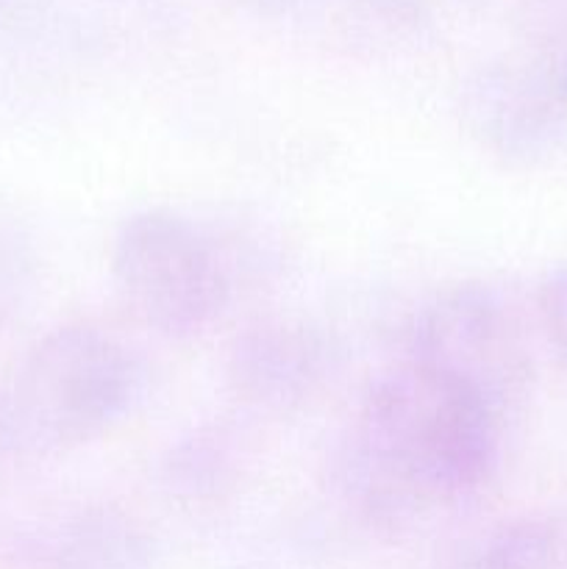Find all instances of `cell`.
Segmentation results:
<instances>
[{"label": "cell", "instance_id": "1", "mask_svg": "<svg viewBox=\"0 0 567 569\" xmlns=\"http://www.w3.org/2000/svg\"><path fill=\"white\" fill-rule=\"evenodd\" d=\"M500 422L481 398L409 359L365 395L345 459L350 495L387 528L454 509L493 476Z\"/></svg>", "mask_w": 567, "mask_h": 569}, {"label": "cell", "instance_id": "2", "mask_svg": "<svg viewBox=\"0 0 567 569\" xmlns=\"http://www.w3.org/2000/svg\"><path fill=\"white\" fill-rule=\"evenodd\" d=\"M145 392L137 356L94 326H61L26 353L9 395L20 448L64 450L131 415Z\"/></svg>", "mask_w": 567, "mask_h": 569}, {"label": "cell", "instance_id": "3", "mask_svg": "<svg viewBox=\"0 0 567 569\" xmlns=\"http://www.w3.org/2000/svg\"><path fill=\"white\" fill-rule=\"evenodd\" d=\"M111 276L128 309L167 337H192L226 309L220 259L176 211L148 209L128 217L111 248Z\"/></svg>", "mask_w": 567, "mask_h": 569}, {"label": "cell", "instance_id": "4", "mask_svg": "<svg viewBox=\"0 0 567 569\" xmlns=\"http://www.w3.org/2000/svg\"><path fill=\"white\" fill-rule=\"evenodd\" d=\"M411 361L450 378L504 420L528 392L531 356L509 306L481 283L445 289L420 311Z\"/></svg>", "mask_w": 567, "mask_h": 569}, {"label": "cell", "instance_id": "5", "mask_svg": "<svg viewBox=\"0 0 567 569\" xmlns=\"http://www.w3.org/2000/svg\"><path fill=\"white\" fill-rule=\"evenodd\" d=\"M461 117L470 137L506 164L567 161V70L528 56L493 67L465 89Z\"/></svg>", "mask_w": 567, "mask_h": 569}, {"label": "cell", "instance_id": "6", "mask_svg": "<svg viewBox=\"0 0 567 569\" xmlns=\"http://www.w3.org/2000/svg\"><path fill=\"white\" fill-rule=\"evenodd\" d=\"M328 345L300 320H267L233 339L228 383L242 403L287 411L315 395L326 378Z\"/></svg>", "mask_w": 567, "mask_h": 569}, {"label": "cell", "instance_id": "7", "mask_svg": "<svg viewBox=\"0 0 567 569\" xmlns=\"http://www.w3.org/2000/svg\"><path fill=\"white\" fill-rule=\"evenodd\" d=\"M39 569H153L142 528L109 506L61 517L39 545Z\"/></svg>", "mask_w": 567, "mask_h": 569}, {"label": "cell", "instance_id": "8", "mask_svg": "<svg viewBox=\"0 0 567 569\" xmlns=\"http://www.w3.org/2000/svg\"><path fill=\"white\" fill-rule=\"evenodd\" d=\"M461 569H561V539L550 522L523 517L489 533Z\"/></svg>", "mask_w": 567, "mask_h": 569}, {"label": "cell", "instance_id": "9", "mask_svg": "<svg viewBox=\"0 0 567 569\" xmlns=\"http://www.w3.org/2000/svg\"><path fill=\"white\" fill-rule=\"evenodd\" d=\"M517 31L528 59L567 70V0H520Z\"/></svg>", "mask_w": 567, "mask_h": 569}, {"label": "cell", "instance_id": "10", "mask_svg": "<svg viewBox=\"0 0 567 569\" xmlns=\"http://www.w3.org/2000/svg\"><path fill=\"white\" fill-rule=\"evenodd\" d=\"M539 315L556 353L567 361V264L545 276L539 287Z\"/></svg>", "mask_w": 567, "mask_h": 569}]
</instances>
